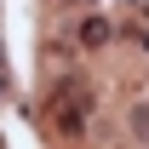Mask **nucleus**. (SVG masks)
<instances>
[{"label":"nucleus","mask_w":149,"mask_h":149,"mask_svg":"<svg viewBox=\"0 0 149 149\" xmlns=\"http://www.w3.org/2000/svg\"><path fill=\"white\" fill-rule=\"evenodd\" d=\"M74 35H80V46H86V52H103L115 29H109V17H97V12H92V17H80V29H74Z\"/></svg>","instance_id":"nucleus-1"},{"label":"nucleus","mask_w":149,"mask_h":149,"mask_svg":"<svg viewBox=\"0 0 149 149\" xmlns=\"http://www.w3.org/2000/svg\"><path fill=\"white\" fill-rule=\"evenodd\" d=\"M132 126H138V132L149 138V103H138V109H132Z\"/></svg>","instance_id":"nucleus-2"},{"label":"nucleus","mask_w":149,"mask_h":149,"mask_svg":"<svg viewBox=\"0 0 149 149\" xmlns=\"http://www.w3.org/2000/svg\"><path fill=\"white\" fill-rule=\"evenodd\" d=\"M132 6H143V12H149V0H132Z\"/></svg>","instance_id":"nucleus-3"}]
</instances>
